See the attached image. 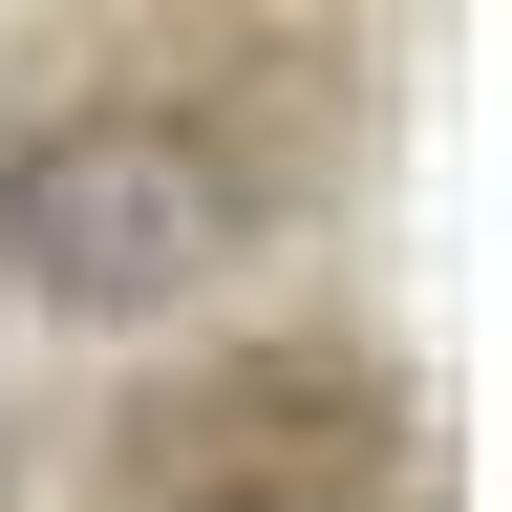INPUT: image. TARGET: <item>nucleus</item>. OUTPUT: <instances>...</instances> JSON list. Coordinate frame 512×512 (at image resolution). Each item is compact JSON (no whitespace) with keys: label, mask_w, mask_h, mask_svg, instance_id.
<instances>
[{"label":"nucleus","mask_w":512,"mask_h":512,"mask_svg":"<svg viewBox=\"0 0 512 512\" xmlns=\"http://www.w3.org/2000/svg\"><path fill=\"white\" fill-rule=\"evenodd\" d=\"M256 235H278V171L214 86H86L0 128V299L43 320H192Z\"/></svg>","instance_id":"1"},{"label":"nucleus","mask_w":512,"mask_h":512,"mask_svg":"<svg viewBox=\"0 0 512 512\" xmlns=\"http://www.w3.org/2000/svg\"><path fill=\"white\" fill-rule=\"evenodd\" d=\"M150 512H320V491H256V470H214V491H150Z\"/></svg>","instance_id":"2"},{"label":"nucleus","mask_w":512,"mask_h":512,"mask_svg":"<svg viewBox=\"0 0 512 512\" xmlns=\"http://www.w3.org/2000/svg\"><path fill=\"white\" fill-rule=\"evenodd\" d=\"M0 512H22V406H0Z\"/></svg>","instance_id":"3"}]
</instances>
